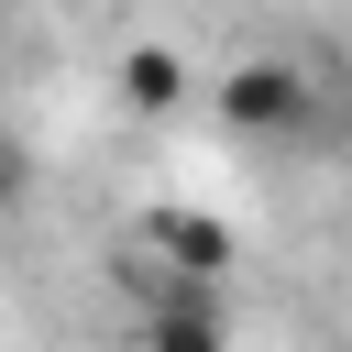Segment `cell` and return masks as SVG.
<instances>
[{
    "instance_id": "cell-1",
    "label": "cell",
    "mask_w": 352,
    "mask_h": 352,
    "mask_svg": "<svg viewBox=\"0 0 352 352\" xmlns=\"http://www.w3.org/2000/svg\"><path fill=\"white\" fill-rule=\"evenodd\" d=\"M209 99H220V121L242 143H275V154L319 143V121H330V88H308V66H286V55H242Z\"/></svg>"
},
{
    "instance_id": "cell-3",
    "label": "cell",
    "mask_w": 352,
    "mask_h": 352,
    "mask_svg": "<svg viewBox=\"0 0 352 352\" xmlns=\"http://www.w3.org/2000/svg\"><path fill=\"white\" fill-rule=\"evenodd\" d=\"M143 253H165L154 275H176V286H220L231 231H220V220H198V209H154V220H143Z\"/></svg>"
},
{
    "instance_id": "cell-2",
    "label": "cell",
    "mask_w": 352,
    "mask_h": 352,
    "mask_svg": "<svg viewBox=\"0 0 352 352\" xmlns=\"http://www.w3.org/2000/svg\"><path fill=\"white\" fill-rule=\"evenodd\" d=\"M143 352H231L220 286H176V275H143Z\"/></svg>"
},
{
    "instance_id": "cell-5",
    "label": "cell",
    "mask_w": 352,
    "mask_h": 352,
    "mask_svg": "<svg viewBox=\"0 0 352 352\" xmlns=\"http://www.w3.org/2000/svg\"><path fill=\"white\" fill-rule=\"evenodd\" d=\"M22 187H33V154H22V143H11V132H0V220H11V209H22Z\"/></svg>"
},
{
    "instance_id": "cell-4",
    "label": "cell",
    "mask_w": 352,
    "mask_h": 352,
    "mask_svg": "<svg viewBox=\"0 0 352 352\" xmlns=\"http://www.w3.org/2000/svg\"><path fill=\"white\" fill-rule=\"evenodd\" d=\"M121 99H132L143 121H165V110L187 99V66H176L165 44H132V55H121Z\"/></svg>"
}]
</instances>
